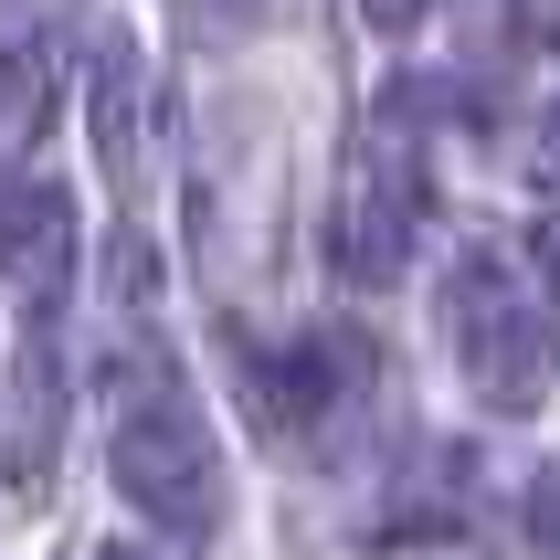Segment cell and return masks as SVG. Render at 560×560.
I'll list each match as a JSON object with an SVG mask.
<instances>
[{"label":"cell","instance_id":"6da1fadb","mask_svg":"<svg viewBox=\"0 0 560 560\" xmlns=\"http://www.w3.org/2000/svg\"><path fill=\"white\" fill-rule=\"evenodd\" d=\"M434 328H444V349L466 360V392L487 412H529L539 392H550V317H539L529 276H518L498 244H466L444 265Z\"/></svg>","mask_w":560,"mask_h":560},{"label":"cell","instance_id":"7a4b0ae2","mask_svg":"<svg viewBox=\"0 0 560 560\" xmlns=\"http://www.w3.org/2000/svg\"><path fill=\"white\" fill-rule=\"evenodd\" d=\"M412 244H423V117L392 85L349 149V190H339V265L360 285H402Z\"/></svg>","mask_w":560,"mask_h":560},{"label":"cell","instance_id":"3957f363","mask_svg":"<svg viewBox=\"0 0 560 560\" xmlns=\"http://www.w3.org/2000/svg\"><path fill=\"white\" fill-rule=\"evenodd\" d=\"M106 476H117V498L138 518H159V529H212L222 518V444L201 434L190 392H170V381H149L106 423Z\"/></svg>","mask_w":560,"mask_h":560},{"label":"cell","instance_id":"277c9868","mask_svg":"<svg viewBox=\"0 0 560 560\" xmlns=\"http://www.w3.org/2000/svg\"><path fill=\"white\" fill-rule=\"evenodd\" d=\"M349 381H371V339L349 349V339H296V349H265L244 371L254 412L276 423V434H317L328 423V402H339Z\"/></svg>","mask_w":560,"mask_h":560},{"label":"cell","instance_id":"5b68a950","mask_svg":"<svg viewBox=\"0 0 560 560\" xmlns=\"http://www.w3.org/2000/svg\"><path fill=\"white\" fill-rule=\"evenodd\" d=\"M0 265H11V285H22L32 307H54L63 285H74V201L54 180H22L0 201Z\"/></svg>","mask_w":560,"mask_h":560},{"label":"cell","instance_id":"8992f818","mask_svg":"<svg viewBox=\"0 0 560 560\" xmlns=\"http://www.w3.org/2000/svg\"><path fill=\"white\" fill-rule=\"evenodd\" d=\"M349 11H360V32H412L423 22V0H349Z\"/></svg>","mask_w":560,"mask_h":560},{"label":"cell","instance_id":"52a82bcc","mask_svg":"<svg viewBox=\"0 0 560 560\" xmlns=\"http://www.w3.org/2000/svg\"><path fill=\"white\" fill-rule=\"evenodd\" d=\"M529 159H539V180L560 190V106H539V138H529Z\"/></svg>","mask_w":560,"mask_h":560},{"label":"cell","instance_id":"ba28073f","mask_svg":"<svg viewBox=\"0 0 560 560\" xmlns=\"http://www.w3.org/2000/svg\"><path fill=\"white\" fill-rule=\"evenodd\" d=\"M95 560H159V550H138V539H106V550H95Z\"/></svg>","mask_w":560,"mask_h":560},{"label":"cell","instance_id":"9c48e42d","mask_svg":"<svg viewBox=\"0 0 560 560\" xmlns=\"http://www.w3.org/2000/svg\"><path fill=\"white\" fill-rule=\"evenodd\" d=\"M550 276H560V233H550Z\"/></svg>","mask_w":560,"mask_h":560},{"label":"cell","instance_id":"30bf717a","mask_svg":"<svg viewBox=\"0 0 560 560\" xmlns=\"http://www.w3.org/2000/svg\"><path fill=\"white\" fill-rule=\"evenodd\" d=\"M233 11H254V0H233Z\"/></svg>","mask_w":560,"mask_h":560}]
</instances>
